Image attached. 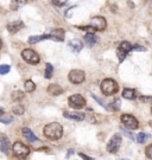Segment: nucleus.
I'll return each mask as SVG.
<instances>
[{"label": "nucleus", "mask_w": 152, "mask_h": 160, "mask_svg": "<svg viewBox=\"0 0 152 160\" xmlns=\"http://www.w3.org/2000/svg\"><path fill=\"white\" fill-rule=\"evenodd\" d=\"M45 138L50 139V140H58L63 135V127L58 122H51L48 123L43 129Z\"/></svg>", "instance_id": "nucleus-1"}, {"label": "nucleus", "mask_w": 152, "mask_h": 160, "mask_svg": "<svg viewBox=\"0 0 152 160\" xmlns=\"http://www.w3.org/2000/svg\"><path fill=\"white\" fill-rule=\"evenodd\" d=\"M118 90H119L118 82L114 81L113 78H106V80H103L101 82V92L103 95L111 96V95L117 94Z\"/></svg>", "instance_id": "nucleus-2"}, {"label": "nucleus", "mask_w": 152, "mask_h": 160, "mask_svg": "<svg viewBox=\"0 0 152 160\" xmlns=\"http://www.w3.org/2000/svg\"><path fill=\"white\" fill-rule=\"evenodd\" d=\"M12 152L17 158H22L23 159V158H26L30 154V148H29V146L23 143L22 141H17L12 146Z\"/></svg>", "instance_id": "nucleus-3"}, {"label": "nucleus", "mask_w": 152, "mask_h": 160, "mask_svg": "<svg viewBox=\"0 0 152 160\" xmlns=\"http://www.w3.org/2000/svg\"><path fill=\"white\" fill-rule=\"evenodd\" d=\"M22 58L29 64H38L40 62V57L38 53L32 49H25L22 51Z\"/></svg>", "instance_id": "nucleus-4"}, {"label": "nucleus", "mask_w": 152, "mask_h": 160, "mask_svg": "<svg viewBox=\"0 0 152 160\" xmlns=\"http://www.w3.org/2000/svg\"><path fill=\"white\" fill-rule=\"evenodd\" d=\"M68 103H69V106L74 109H81L83 108L86 106V98L82 95H80V94H74L71 96H69L68 98Z\"/></svg>", "instance_id": "nucleus-5"}, {"label": "nucleus", "mask_w": 152, "mask_h": 160, "mask_svg": "<svg viewBox=\"0 0 152 160\" xmlns=\"http://www.w3.org/2000/svg\"><path fill=\"white\" fill-rule=\"evenodd\" d=\"M121 142H123V139H121L120 134L113 135L107 143V151L109 153H118L119 148L121 146Z\"/></svg>", "instance_id": "nucleus-6"}, {"label": "nucleus", "mask_w": 152, "mask_h": 160, "mask_svg": "<svg viewBox=\"0 0 152 160\" xmlns=\"http://www.w3.org/2000/svg\"><path fill=\"white\" fill-rule=\"evenodd\" d=\"M120 120L123 122V125H124L126 128H128V129H137V128L139 127L138 120L135 119L133 115H131V114H123L121 118H120Z\"/></svg>", "instance_id": "nucleus-7"}, {"label": "nucleus", "mask_w": 152, "mask_h": 160, "mask_svg": "<svg viewBox=\"0 0 152 160\" xmlns=\"http://www.w3.org/2000/svg\"><path fill=\"white\" fill-rule=\"evenodd\" d=\"M68 78H69V81H70L71 83H74V84H81V83L86 80V74L82 70L74 69V70H71V71L69 72Z\"/></svg>", "instance_id": "nucleus-8"}, {"label": "nucleus", "mask_w": 152, "mask_h": 160, "mask_svg": "<svg viewBox=\"0 0 152 160\" xmlns=\"http://www.w3.org/2000/svg\"><path fill=\"white\" fill-rule=\"evenodd\" d=\"M132 48L133 45H131L128 42H123L120 45H119L118 50H117V55L119 57V62H124V59L126 58L127 53L130 51H132Z\"/></svg>", "instance_id": "nucleus-9"}, {"label": "nucleus", "mask_w": 152, "mask_h": 160, "mask_svg": "<svg viewBox=\"0 0 152 160\" xmlns=\"http://www.w3.org/2000/svg\"><path fill=\"white\" fill-rule=\"evenodd\" d=\"M90 25L94 28L95 30H99V31H102V30L106 29V26H107V22H106V19L103 17H100V16H96L92 19V23Z\"/></svg>", "instance_id": "nucleus-10"}, {"label": "nucleus", "mask_w": 152, "mask_h": 160, "mask_svg": "<svg viewBox=\"0 0 152 160\" xmlns=\"http://www.w3.org/2000/svg\"><path fill=\"white\" fill-rule=\"evenodd\" d=\"M63 116L66 119H70V120L75 121H83L86 118V115L83 113H79V112H64Z\"/></svg>", "instance_id": "nucleus-11"}, {"label": "nucleus", "mask_w": 152, "mask_h": 160, "mask_svg": "<svg viewBox=\"0 0 152 160\" xmlns=\"http://www.w3.org/2000/svg\"><path fill=\"white\" fill-rule=\"evenodd\" d=\"M49 39L56 42V38H55L54 36H51L50 33H48V34H42V36H32V37L29 38V43H30V44H36V43L42 42V40H49Z\"/></svg>", "instance_id": "nucleus-12"}, {"label": "nucleus", "mask_w": 152, "mask_h": 160, "mask_svg": "<svg viewBox=\"0 0 152 160\" xmlns=\"http://www.w3.org/2000/svg\"><path fill=\"white\" fill-rule=\"evenodd\" d=\"M10 146H11L10 139L6 137L5 134H1L0 135V149H1V152H4L5 154H7L8 151H10Z\"/></svg>", "instance_id": "nucleus-13"}, {"label": "nucleus", "mask_w": 152, "mask_h": 160, "mask_svg": "<svg viewBox=\"0 0 152 160\" xmlns=\"http://www.w3.org/2000/svg\"><path fill=\"white\" fill-rule=\"evenodd\" d=\"M24 28V24L22 20H17V22H12L7 25V30L10 33H17L19 30H22Z\"/></svg>", "instance_id": "nucleus-14"}, {"label": "nucleus", "mask_w": 152, "mask_h": 160, "mask_svg": "<svg viewBox=\"0 0 152 160\" xmlns=\"http://www.w3.org/2000/svg\"><path fill=\"white\" fill-rule=\"evenodd\" d=\"M22 132H23V135H24V138L28 140L29 142H36V141H38V138L34 135L30 128H28V127H24Z\"/></svg>", "instance_id": "nucleus-15"}, {"label": "nucleus", "mask_w": 152, "mask_h": 160, "mask_svg": "<svg viewBox=\"0 0 152 160\" xmlns=\"http://www.w3.org/2000/svg\"><path fill=\"white\" fill-rule=\"evenodd\" d=\"M68 46L70 48V50L73 52H80L82 50V48H83V44H82V42L79 39H73L70 40L69 43H68Z\"/></svg>", "instance_id": "nucleus-16"}, {"label": "nucleus", "mask_w": 152, "mask_h": 160, "mask_svg": "<svg viewBox=\"0 0 152 160\" xmlns=\"http://www.w3.org/2000/svg\"><path fill=\"white\" fill-rule=\"evenodd\" d=\"M48 92L50 94L51 96H58V95H61L63 92V88L60 84L52 83V84L48 87Z\"/></svg>", "instance_id": "nucleus-17"}, {"label": "nucleus", "mask_w": 152, "mask_h": 160, "mask_svg": "<svg viewBox=\"0 0 152 160\" xmlns=\"http://www.w3.org/2000/svg\"><path fill=\"white\" fill-rule=\"evenodd\" d=\"M50 34L56 38V42H63L64 40V30L63 29H54L50 31Z\"/></svg>", "instance_id": "nucleus-18"}, {"label": "nucleus", "mask_w": 152, "mask_h": 160, "mask_svg": "<svg viewBox=\"0 0 152 160\" xmlns=\"http://www.w3.org/2000/svg\"><path fill=\"white\" fill-rule=\"evenodd\" d=\"M85 38V42L88 44V45L90 46H93V45H95L96 43H97V37H96L94 33H92V32H89V33H87L83 37Z\"/></svg>", "instance_id": "nucleus-19"}, {"label": "nucleus", "mask_w": 152, "mask_h": 160, "mask_svg": "<svg viewBox=\"0 0 152 160\" xmlns=\"http://www.w3.org/2000/svg\"><path fill=\"white\" fill-rule=\"evenodd\" d=\"M123 97L126 100H134L135 98V90L130 89V88H125L123 90Z\"/></svg>", "instance_id": "nucleus-20"}, {"label": "nucleus", "mask_w": 152, "mask_h": 160, "mask_svg": "<svg viewBox=\"0 0 152 160\" xmlns=\"http://www.w3.org/2000/svg\"><path fill=\"white\" fill-rule=\"evenodd\" d=\"M151 138V135H149L146 133H139L138 135H137V141L139 143H144L146 142V140H149Z\"/></svg>", "instance_id": "nucleus-21"}, {"label": "nucleus", "mask_w": 152, "mask_h": 160, "mask_svg": "<svg viewBox=\"0 0 152 160\" xmlns=\"http://www.w3.org/2000/svg\"><path fill=\"white\" fill-rule=\"evenodd\" d=\"M24 88H25V90H26V92H34V89H36V84H34L31 80H29V81H26V82H25Z\"/></svg>", "instance_id": "nucleus-22"}, {"label": "nucleus", "mask_w": 152, "mask_h": 160, "mask_svg": "<svg viewBox=\"0 0 152 160\" xmlns=\"http://www.w3.org/2000/svg\"><path fill=\"white\" fill-rule=\"evenodd\" d=\"M52 72H54V67L50 63L46 64V68H45V78H51L52 77Z\"/></svg>", "instance_id": "nucleus-23"}, {"label": "nucleus", "mask_w": 152, "mask_h": 160, "mask_svg": "<svg viewBox=\"0 0 152 160\" xmlns=\"http://www.w3.org/2000/svg\"><path fill=\"white\" fill-rule=\"evenodd\" d=\"M11 98L13 101H19V100H22L24 98V92H20V90H17V92H13L11 95Z\"/></svg>", "instance_id": "nucleus-24"}, {"label": "nucleus", "mask_w": 152, "mask_h": 160, "mask_svg": "<svg viewBox=\"0 0 152 160\" xmlns=\"http://www.w3.org/2000/svg\"><path fill=\"white\" fill-rule=\"evenodd\" d=\"M12 113L16 115H23L24 114V107L20 106V104H16V106H13V108H12Z\"/></svg>", "instance_id": "nucleus-25"}, {"label": "nucleus", "mask_w": 152, "mask_h": 160, "mask_svg": "<svg viewBox=\"0 0 152 160\" xmlns=\"http://www.w3.org/2000/svg\"><path fill=\"white\" fill-rule=\"evenodd\" d=\"M12 121H13V116H11L10 114L1 115V116H0V122H1V123L7 125V123H10V122H12Z\"/></svg>", "instance_id": "nucleus-26"}, {"label": "nucleus", "mask_w": 152, "mask_h": 160, "mask_svg": "<svg viewBox=\"0 0 152 160\" xmlns=\"http://www.w3.org/2000/svg\"><path fill=\"white\" fill-rule=\"evenodd\" d=\"M109 109H112L114 112H117L120 109V100H115L114 102L111 103V106H109Z\"/></svg>", "instance_id": "nucleus-27"}, {"label": "nucleus", "mask_w": 152, "mask_h": 160, "mask_svg": "<svg viewBox=\"0 0 152 160\" xmlns=\"http://www.w3.org/2000/svg\"><path fill=\"white\" fill-rule=\"evenodd\" d=\"M10 70H11V67H10V65H7V64H3V65L0 67V74L6 75L7 72H10Z\"/></svg>", "instance_id": "nucleus-28"}, {"label": "nucleus", "mask_w": 152, "mask_h": 160, "mask_svg": "<svg viewBox=\"0 0 152 160\" xmlns=\"http://www.w3.org/2000/svg\"><path fill=\"white\" fill-rule=\"evenodd\" d=\"M51 1H52V4L55 6H57V7H62V6H64L67 4V0H51Z\"/></svg>", "instance_id": "nucleus-29"}, {"label": "nucleus", "mask_w": 152, "mask_h": 160, "mask_svg": "<svg viewBox=\"0 0 152 160\" xmlns=\"http://www.w3.org/2000/svg\"><path fill=\"white\" fill-rule=\"evenodd\" d=\"M139 101L143 103H152V96H145V95H143V96L139 97Z\"/></svg>", "instance_id": "nucleus-30"}, {"label": "nucleus", "mask_w": 152, "mask_h": 160, "mask_svg": "<svg viewBox=\"0 0 152 160\" xmlns=\"http://www.w3.org/2000/svg\"><path fill=\"white\" fill-rule=\"evenodd\" d=\"M145 154H146V157L149 158V159L152 160V143L151 145H149L146 148H145Z\"/></svg>", "instance_id": "nucleus-31"}, {"label": "nucleus", "mask_w": 152, "mask_h": 160, "mask_svg": "<svg viewBox=\"0 0 152 160\" xmlns=\"http://www.w3.org/2000/svg\"><path fill=\"white\" fill-rule=\"evenodd\" d=\"M132 51H146V49L141 45H133Z\"/></svg>", "instance_id": "nucleus-32"}, {"label": "nucleus", "mask_w": 152, "mask_h": 160, "mask_svg": "<svg viewBox=\"0 0 152 160\" xmlns=\"http://www.w3.org/2000/svg\"><path fill=\"white\" fill-rule=\"evenodd\" d=\"M121 131L124 132V134H125V135H126V137H128V138H130V139H133V134H131V133H130V132H128V131H126V129H124L123 127H121Z\"/></svg>", "instance_id": "nucleus-33"}, {"label": "nucleus", "mask_w": 152, "mask_h": 160, "mask_svg": "<svg viewBox=\"0 0 152 160\" xmlns=\"http://www.w3.org/2000/svg\"><path fill=\"white\" fill-rule=\"evenodd\" d=\"M79 155H80V157H81V158H82L83 160H94L93 158H90V157H88V155H86L85 153H80Z\"/></svg>", "instance_id": "nucleus-34"}, {"label": "nucleus", "mask_w": 152, "mask_h": 160, "mask_svg": "<svg viewBox=\"0 0 152 160\" xmlns=\"http://www.w3.org/2000/svg\"><path fill=\"white\" fill-rule=\"evenodd\" d=\"M92 96L94 97V98H95L96 101H97V102H99V103H100V104H101L102 107H105V103L102 102V101H101V100H100V98H99V97H96V96H95V95H94V94H92Z\"/></svg>", "instance_id": "nucleus-35"}, {"label": "nucleus", "mask_w": 152, "mask_h": 160, "mask_svg": "<svg viewBox=\"0 0 152 160\" xmlns=\"http://www.w3.org/2000/svg\"><path fill=\"white\" fill-rule=\"evenodd\" d=\"M75 8H76L75 6H73V7H70V8H69V11H68V13H66V14H67V17H70V14H71V12H73L74 10H75Z\"/></svg>", "instance_id": "nucleus-36"}, {"label": "nucleus", "mask_w": 152, "mask_h": 160, "mask_svg": "<svg viewBox=\"0 0 152 160\" xmlns=\"http://www.w3.org/2000/svg\"><path fill=\"white\" fill-rule=\"evenodd\" d=\"M73 153H74L73 149H69V152H68V154H67V158H69V157H70V155L73 154Z\"/></svg>", "instance_id": "nucleus-37"}, {"label": "nucleus", "mask_w": 152, "mask_h": 160, "mask_svg": "<svg viewBox=\"0 0 152 160\" xmlns=\"http://www.w3.org/2000/svg\"><path fill=\"white\" fill-rule=\"evenodd\" d=\"M150 127L152 128V121H150Z\"/></svg>", "instance_id": "nucleus-38"}, {"label": "nucleus", "mask_w": 152, "mask_h": 160, "mask_svg": "<svg viewBox=\"0 0 152 160\" xmlns=\"http://www.w3.org/2000/svg\"><path fill=\"white\" fill-rule=\"evenodd\" d=\"M119 160H127V159H119Z\"/></svg>", "instance_id": "nucleus-39"}, {"label": "nucleus", "mask_w": 152, "mask_h": 160, "mask_svg": "<svg viewBox=\"0 0 152 160\" xmlns=\"http://www.w3.org/2000/svg\"><path fill=\"white\" fill-rule=\"evenodd\" d=\"M151 114H152V108H151Z\"/></svg>", "instance_id": "nucleus-40"}]
</instances>
